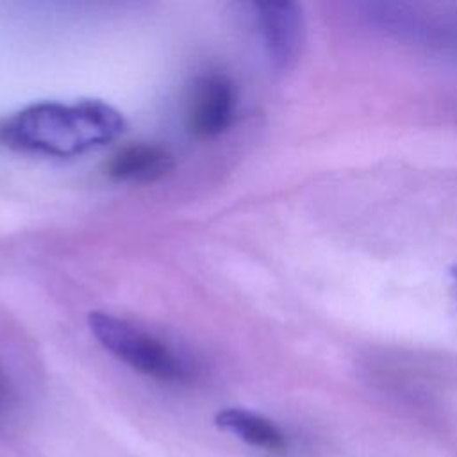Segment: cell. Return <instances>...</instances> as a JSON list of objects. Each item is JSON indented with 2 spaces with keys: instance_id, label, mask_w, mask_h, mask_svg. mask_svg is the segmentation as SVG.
Returning a JSON list of instances; mask_svg holds the SVG:
<instances>
[{
  "instance_id": "obj_5",
  "label": "cell",
  "mask_w": 457,
  "mask_h": 457,
  "mask_svg": "<svg viewBox=\"0 0 457 457\" xmlns=\"http://www.w3.org/2000/svg\"><path fill=\"white\" fill-rule=\"evenodd\" d=\"M173 168V155L154 143H132L107 162V175L123 182H154Z\"/></svg>"
},
{
  "instance_id": "obj_3",
  "label": "cell",
  "mask_w": 457,
  "mask_h": 457,
  "mask_svg": "<svg viewBox=\"0 0 457 457\" xmlns=\"http://www.w3.org/2000/svg\"><path fill=\"white\" fill-rule=\"evenodd\" d=\"M253 7L273 66L278 70L293 68L302 54L305 37L302 7L295 2H257Z\"/></svg>"
},
{
  "instance_id": "obj_2",
  "label": "cell",
  "mask_w": 457,
  "mask_h": 457,
  "mask_svg": "<svg viewBox=\"0 0 457 457\" xmlns=\"http://www.w3.org/2000/svg\"><path fill=\"white\" fill-rule=\"evenodd\" d=\"M87 325L109 353L146 377L161 382H186L195 375V364L184 353L134 321L93 311Z\"/></svg>"
},
{
  "instance_id": "obj_6",
  "label": "cell",
  "mask_w": 457,
  "mask_h": 457,
  "mask_svg": "<svg viewBox=\"0 0 457 457\" xmlns=\"http://www.w3.org/2000/svg\"><path fill=\"white\" fill-rule=\"evenodd\" d=\"M214 423L221 430L236 436L237 439L255 448H262L268 452H282L287 446L286 436L277 423L248 409H241V407L221 409L216 412Z\"/></svg>"
},
{
  "instance_id": "obj_1",
  "label": "cell",
  "mask_w": 457,
  "mask_h": 457,
  "mask_svg": "<svg viewBox=\"0 0 457 457\" xmlns=\"http://www.w3.org/2000/svg\"><path fill=\"white\" fill-rule=\"evenodd\" d=\"M123 129V116L100 100L41 102L12 114L0 127V137L20 150L71 157L111 143Z\"/></svg>"
},
{
  "instance_id": "obj_7",
  "label": "cell",
  "mask_w": 457,
  "mask_h": 457,
  "mask_svg": "<svg viewBox=\"0 0 457 457\" xmlns=\"http://www.w3.org/2000/svg\"><path fill=\"white\" fill-rule=\"evenodd\" d=\"M11 405H12V387L7 377L4 375V371L0 370V412L7 411Z\"/></svg>"
},
{
  "instance_id": "obj_8",
  "label": "cell",
  "mask_w": 457,
  "mask_h": 457,
  "mask_svg": "<svg viewBox=\"0 0 457 457\" xmlns=\"http://www.w3.org/2000/svg\"><path fill=\"white\" fill-rule=\"evenodd\" d=\"M450 275H452V278L455 280V284H457V261L453 262V266L450 268Z\"/></svg>"
},
{
  "instance_id": "obj_4",
  "label": "cell",
  "mask_w": 457,
  "mask_h": 457,
  "mask_svg": "<svg viewBox=\"0 0 457 457\" xmlns=\"http://www.w3.org/2000/svg\"><path fill=\"white\" fill-rule=\"evenodd\" d=\"M236 91L232 80L220 71L200 77L193 87L187 127L196 137L221 134L234 120Z\"/></svg>"
}]
</instances>
